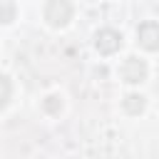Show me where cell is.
<instances>
[{
  "label": "cell",
  "mask_w": 159,
  "mask_h": 159,
  "mask_svg": "<svg viewBox=\"0 0 159 159\" xmlns=\"http://www.w3.org/2000/svg\"><path fill=\"white\" fill-rule=\"evenodd\" d=\"M75 15V7L70 0H47L42 7V17L50 27H65Z\"/></svg>",
  "instance_id": "cell-1"
},
{
  "label": "cell",
  "mask_w": 159,
  "mask_h": 159,
  "mask_svg": "<svg viewBox=\"0 0 159 159\" xmlns=\"http://www.w3.org/2000/svg\"><path fill=\"white\" fill-rule=\"evenodd\" d=\"M147 72H149V67H147V62L142 60V57H127L122 65H119V77L127 82V84H139V82H144L147 80Z\"/></svg>",
  "instance_id": "cell-2"
},
{
  "label": "cell",
  "mask_w": 159,
  "mask_h": 159,
  "mask_svg": "<svg viewBox=\"0 0 159 159\" xmlns=\"http://www.w3.org/2000/svg\"><path fill=\"white\" fill-rule=\"evenodd\" d=\"M94 47L99 55H114L122 47V35L112 27H102L94 32Z\"/></svg>",
  "instance_id": "cell-3"
},
{
  "label": "cell",
  "mask_w": 159,
  "mask_h": 159,
  "mask_svg": "<svg viewBox=\"0 0 159 159\" xmlns=\"http://www.w3.org/2000/svg\"><path fill=\"white\" fill-rule=\"evenodd\" d=\"M137 42L149 50V52H157L159 50V22L157 20H144L139 27H137Z\"/></svg>",
  "instance_id": "cell-4"
},
{
  "label": "cell",
  "mask_w": 159,
  "mask_h": 159,
  "mask_svg": "<svg viewBox=\"0 0 159 159\" xmlns=\"http://www.w3.org/2000/svg\"><path fill=\"white\" fill-rule=\"evenodd\" d=\"M144 97L142 94H137V92H129L124 99H122V107H124V112L127 114H132V117H137V114H142L144 112Z\"/></svg>",
  "instance_id": "cell-5"
},
{
  "label": "cell",
  "mask_w": 159,
  "mask_h": 159,
  "mask_svg": "<svg viewBox=\"0 0 159 159\" xmlns=\"http://www.w3.org/2000/svg\"><path fill=\"white\" fill-rule=\"evenodd\" d=\"M17 15L15 0H0V25H10Z\"/></svg>",
  "instance_id": "cell-6"
},
{
  "label": "cell",
  "mask_w": 159,
  "mask_h": 159,
  "mask_svg": "<svg viewBox=\"0 0 159 159\" xmlns=\"http://www.w3.org/2000/svg\"><path fill=\"white\" fill-rule=\"evenodd\" d=\"M42 109H45L47 114H60V112H62V97H60V94H47V97L42 99Z\"/></svg>",
  "instance_id": "cell-7"
},
{
  "label": "cell",
  "mask_w": 159,
  "mask_h": 159,
  "mask_svg": "<svg viewBox=\"0 0 159 159\" xmlns=\"http://www.w3.org/2000/svg\"><path fill=\"white\" fill-rule=\"evenodd\" d=\"M10 97H12V84L5 75H0V109L10 102Z\"/></svg>",
  "instance_id": "cell-8"
}]
</instances>
